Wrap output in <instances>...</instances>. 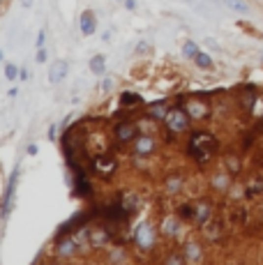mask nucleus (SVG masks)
Returning a JSON list of instances; mask_svg holds the SVG:
<instances>
[{"mask_svg": "<svg viewBox=\"0 0 263 265\" xmlns=\"http://www.w3.org/2000/svg\"><path fill=\"white\" fill-rule=\"evenodd\" d=\"M111 240V233H104L102 228H90V244L92 247H104Z\"/></svg>", "mask_w": 263, "mask_h": 265, "instance_id": "20", "label": "nucleus"}, {"mask_svg": "<svg viewBox=\"0 0 263 265\" xmlns=\"http://www.w3.org/2000/svg\"><path fill=\"white\" fill-rule=\"evenodd\" d=\"M222 228H224V226H222V221H208L201 231H203V235H205L210 242H219V240H222Z\"/></svg>", "mask_w": 263, "mask_h": 265, "instance_id": "16", "label": "nucleus"}, {"mask_svg": "<svg viewBox=\"0 0 263 265\" xmlns=\"http://www.w3.org/2000/svg\"><path fill=\"white\" fill-rule=\"evenodd\" d=\"M28 76H30V74H28V69L21 67V72H19V79H21V81H28Z\"/></svg>", "mask_w": 263, "mask_h": 265, "instance_id": "40", "label": "nucleus"}, {"mask_svg": "<svg viewBox=\"0 0 263 265\" xmlns=\"http://www.w3.org/2000/svg\"><path fill=\"white\" fill-rule=\"evenodd\" d=\"M37 152H39V145L37 143H30L28 148H26V155H30V157H35Z\"/></svg>", "mask_w": 263, "mask_h": 265, "instance_id": "36", "label": "nucleus"}, {"mask_svg": "<svg viewBox=\"0 0 263 265\" xmlns=\"http://www.w3.org/2000/svg\"><path fill=\"white\" fill-rule=\"evenodd\" d=\"M120 203L127 208L129 212H134V210H139V196H136L134 191H125L120 196Z\"/></svg>", "mask_w": 263, "mask_h": 265, "instance_id": "23", "label": "nucleus"}, {"mask_svg": "<svg viewBox=\"0 0 263 265\" xmlns=\"http://www.w3.org/2000/svg\"><path fill=\"white\" fill-rule=\"evenodd\" d=\"M182 228V219L175 214V217H166L164 221H162V233L166 235V238H175V235L180 233Z\"/></svg>", "mask_w": 263, "mask_h": 265, "instance_id": "14", "label": "nucleus"}, {"mask_svg": "<svg viewBox=\"0 0 263 265\" xmlns=\"http://www.w3.org/2000/svg\"><path fill=\"white\" fill-rule=\"evenodd\" d=\"M224 2V7H229L231 12H240V14H247L249 12V5L245 0H222Z\"/></svg>", "mask_w": 263, "mask_h": 265, "instance_id": "24", "label": "nucleus"}, {"mask_svg": "<svg viewBox=\"0 0 263 265\" xmlns=\"http://www.w3.org/2000/svg\"><path fill=\"white\" fill-rule=\"evenodd\" d=\"M157 122L159 120H155V118H150V115H148L146 120L136 122V125H139V132H141V134H152V136H155V132H157Z\"/></svg>", "mask_w": 263, "mask_h": 265, "instance_id": "22", "label": "nucleus"}, {"mask_svg": "<svg viewBox=\"0 0 263 265\" xmlns=\"http://www.w3.org/2000/svg\"><path fill=\"white\" fill-rule=\"evenodd\" d=\"M90 72L95 76H104V72H106V55H102V53L92 55V58H90Z\"/></svg>", "mask_w": 263, "mask_h": 265, "instance_id": "19", "label": "nucleus"}, {"mask_svg": "<svg viewBox=\"0 0 263 265\" xmlns=\"http://www.w3.org/2000/svg\"><path fill=\"white\" fill-rule=\"evenodd\" d=\"M23 7H32V0H21Z\"/></svg>", "mask_w": 263, "mask_h": 265, "instance_id": "43", "label": "nucleus"}, {"mask_svg": "<svg viewBox=\"0 0 263 265\" xmlns=\"http://www.w3.org/2000/svg\"><path fill=\"white\" fill-rule=\"evenodd\" d=\"M113 90V79L111 76H104V79H102V92H111Z\"/></svg>", "mask_w": 263, "mask_h": 265, "instance_id": "34", "label": "nucleus"}, {"mask_svg": "<svg viewBox=\"0 0 263 265\" xmlns=\"http://www.w3.org/2000/svg\"><path fill=\"white\" fill-rule=\"evenodd\" d=\"M233 221H235V224H245V221H247V212H245V210H235V212H233Z\"/></svg>", "mask_w": 263, "mask_h": 265, "instance_id": "33", "label": "nucleus"}, {"mask_svg": "<svg viewBox=\"0 0 263 265\" xmlns=\"http://www.w3.org/2000/svg\"><path fill=\"white\" fill-rule=\"evenodd\" d=\"M182 55H185V58H189V60H194L196 55H199V44H196V42H192V39H187V42L182 44Z\"/></svg>", "mask_w": 263, "mask_h": 265, "instance_id": "26", "label": "nucleus"}, {"mask_svg": "<svg viewBox=\"0 0 263 265\" xmlns=\"http://www.w3.org/2000/svg\"><path fill=\"white\" fill-rule=\"evenodd\" d=\"M21 178V166H16L12 171L7 180V187H5V194H2V221L9 219V214H12V201H14V191H16V182Z\"/></svg>", "mask_w": 263, "mask_h": 265, "instance_id": "4", "label": "nucleus"}, {"mask_svg": "<svg viewBox=\"0 0 263 265\" xmlns=\"http://www.w3.org/2000/svg\"><path fill=\"white\" fill-rule=\"evenodd\" d=\"M44 44H46V30L42 28V30L37 32V42H35V46H37V49H44Z\"/></svg>", "mask_w": 263, "mask_h": 265, "instance_id": "35", "label": "nucleus"}, {"mask_svg": "<svg viewBox=\"0 0 263 265\" xmlns=\"http://www.w3.org/2000/svg\"><path fill=\"white\" fill-rule=\"evenodd\" d=\"M212 219V205L208 201H201V203L196 205V214H194V224L199 228H203L208 221Z\"/></svg>", "mask_w": 263, "mask_h": 265, "instance_id": "13", "label": "nucleus"}, {"mask_svg": "<svg viewBox=\"0 0 263 265\" xmlns=\"http://www.w3.org/2000/svg\"><path fill=\"white\" fill-rule=\"evenodd\" d=\"M205 46H208V49H212V51H219V44H217V42H215L212 37L205 39Z\"/></svg>", "mask_w": 263, "mask_h": 265, "instance_id": "37", "label": "nucleus"}, {"mask_svg": "<svg viewBox=\"0 0 263 265\" xmlns=\"http://www.w3.org/2000/svg\"><path fill=\"white\" fill-rule=\"evenodd\" d=\"M116 157L113 155H97L95 157V168H97V173L102 175H111L113 171H116Z\"/></svg>", "mask_w": 263, "mask_h": 265, "instance_id": "11", "label": "nucleus"}, {"mask_svg": "<svg viewBox=\"0 0 263 265\" xmlns=\"http://www.w3.org/2000/svg\"><path fill=\"white\" fill-rule=\"evenodd\" d=\"M189 122H192V118L185 111V106L178 104L169 111V115H166V120H164V127L169 132V136L173 138V134H185V132H189Z\"/></svg>", "mask_w": 263, "mask_h": 265, "instance_id": "2", "label": "nucleus"}, {"mask_svg": "<svg viewBox=\"0 0 263 265\" xmlns=\"http://www.w3.org/2000/svg\"><path fill=\"white\" fill-rule=\"evenodd\" d=\"M249 191H254V194H263V178H254L252 185H249Z\"/></svg>", "mask_w": 263, "mask_h": 265, "instance_id": "30", "label": "nucleus"}, {"mask_svg": "<svg viewBox=\"0 0 263 265\" xmlns=\"http://www.w3.org/2000/svg\"><path fill=\"white\" fill-rule=\"evenodd\" d=\"M182 106H185V111L189 113L192 120H205V118H210V106L205 104V102H201V99H187Z\"/></svg>", "mask_w": 263, "mask_h": 265, "instance_id": "6", "label": "nucleus"}, {"mask_svg": "<svg viewBox=\"0 0 263 265\" xmlns=\"http://www.w3.org/2000/svg\"><path fill=\"white\" fill-rule=\"evenodd\" d=\"M134 244L139 251H150L152 244H155V228H152L150 221H143L139 224L134 231Z\"/></svg>", "mask_w": 263, "mask_h": 265, "instance_id": "3", "label": "nucleus"}, {"mask_svg": "<svg viewBox=\"0 0 263 265\" xmlns=\"http://www.w3.org/2000/svg\"><path fill=\"white\" fill-rule=\"evenodd\" d=\"M148 115L150 118H155V120L159 122H164L166 120V115H169V111H171V106L166 104V99H159V102H152V104H148Z\"/></svg>", "mask_w": 263, "mask_h": 265, "instance_id": "12", "label": "nucleus"}, {"mask_svg": "<svg viewBox=\"0 0 263 265\" xmlns=\"http://www.w3.org/2000/svg\"><path fill=\"white\" fill-rule=\"evenodd\" d=\"M182 187V178H171V180H166V191L169 194H178Z\"/></svg>", "mask_w": 263, "mask_h": 265, "instance_id": "28", "label": "nucleus"}, {"mask_svg": "<svg viewBox=\"0 0 263 265\" xmlns=\"http://www.w3.org/2000/svg\"><path fill=\"white\" fill-rule=\"evenodd\" d=\"M231 175L229 171H224V173H215L212 175V187L217 191H226L229 187H231Z\"/></svg>", "mask_w": 263, "mask_h": 265, "instance_id": "18", "label": "nucleus"}, {"mask_svg": "<svg viewBox=\"0 0 263 265\" xmlns=\"http://www.w3.org/2000/svg\"><path fill=\"white\" fill-rule=\"evenodd\" d=\"M194 65L199 69H212V58L205 51H199V55L194 58Z\"/></svg>", "mask_w": 263, "mask_h": 265, "instance_id": "25", "label": "nucleus"}, {"mask_svg": "<svg viewBox=\"0 0 263 265\" xmlns=\"http://www.w3.org/2000/svg\"><path fill=\"white\" fill-rule=\"evenodd\" d=\"M67 74H69L67 60H56L51 67H49V81H51L53 85H56V83H62V81L67 79Z\"/></svg>", "mask_w": 263, "mask_h": 265, "instance_id": "10", "label": "nucleus"}, {"mask_svg": "<svg viewBox=\"0 0 263 265\" xmlns=\"http://www.w3.org/2000/svg\"><path fill=\"white\" fill-rule=\"evenodd\" d=\"M164 261H166V263H187L185 254H171V256H166Z\"/></svg>", "mask_w": 263, "mask_h": 265, "instance_id": "32", "label": "nucleus"}, {"mask_svg": "<svg viewBox=\"0 0 263 265\" xmlns=\"http://www.w3.org/2000/svg\"><path fill=\"white\" fill-rule=\"evenodd\" d=\"M19 72H21V69L16 67L14 62H5V79H7V81H16V79H19Z\"/></svg>", "mask_w": 263, "mask_h": 265, "instance_id": "27", "label": "nucleus"}, {"mask_svg": "<svg viewBox=\"0 0 263 265\" xmlns=\"http://www.w3.org/2000/svg\"><path fill=\"white\" fill-rule=\"evenodd\" d=\"M182 254H185V258H187V263H199V261H203V244L187 242L185 247H182Z\"/></svg>", "mask_w": 263, "mask_h": 265, "instance_id": "15", "label": "nucleus"}, {"mask_svg": "<svg viewBox=\"0 0 263 265\" xmlns=\"http://www.w3.org/2000/svg\"><path fill=\"white\" fill-rule=\"evenodd\" d=\"M56 132H58V127L56 125H49V141H56Z\"/></svg>", "mask_w": 263, "mask_h": 265, "instance_id": "39", "label": "nucleus"}, {"mask_svg": "<svg viewBox=\"0 0 263 265\" xmlns=\"http://www.w3.org/2000/svg\"><path fill=\"white\" fill-rule=\"evenodd\" d=\"M141 104H143V97L141 95H136V92L125 90L120 95V106L122 108H136V106H141Z\"/></svg>", "mask_w": 263, "mask_h": 265, "instance_id": "17", "label": "nucleus"}, {"mask_svg": "<svg viewBox=\"0 0 263 265\" xmlns=\"http://www.w3.org/2000/svg\"><path fill=\"white\" fill-rule=\"evenodd\" d=\"M7 97L9 99H16V97H19V90H16V88H12V90L7 92Z\"/></svg>", "mask_w": 263, "mask_h": 265, "instance_id": "41", "label": "nucleus"}, {"mask_svg": "<svg viewBox=\"0 0 263 265\" xmlns=\"http://www.w3.org/2000/svg\"><path fill=\"white\" fill-rule=\"evenodd\" d=\"M175 214H178V217H180L182 221H194L196 205H192V203H182V205H178V210H175Z\"/></svg>", "mask_w": 263, "mask_h": 265, "instance_id": "21", "label": "nucleus"}, {"mask_svg": "<svg viewBox=\"0 0 263 265\" xmlns=\"http://www.w3.org/2000/svg\"><path fill=\"white\" fill-rule=\"evenodd\" d=\"M146 49H148V46H146V42H141V44H139V49H136V51H139V53H143V51H146Z\"/></svg>", "mask_w": 263, "mask_h": 265, "instance_id": "42", "label": "nucleus"}, {"mask_svg": "<svg viewBox=\"0 0 263 265\" xmlns=\"http://www.w3.org/2000/svg\"><path fill=\"white\" fill-rule=\"evenodd\" d=\"M79 26H81V35L90 37L97 32V16L92 9H83L81 12V19H79Z\"/></svg>", "mask_w": 263, "mask_h": 265, "instance_id": "9", "label": "nucleus"}, {"mask_svg": "<svg viewBox=\"0 0 263 265\" xmlns=\"http://www.w3.org/2000/svg\"><path fill=\"white\" fill-rule=\"evenodd\" d=\"M226 171L229 173H240V161L235 157H226Z\"/></svg>", "mask_w": 263, "mask_h": 265, "instance_id": "29", "label": "nucleus"}, {"mask_svg": "<svg viewBox=\"0 0 263 265\" xmlns=\"http://www.w3.org/2000/svg\"><path fill=\"white\" fill-rule=\"evenodd\" d=\"M46 60H49V51H46V49H37V53H35V62H37V65H44Z\"/></svg>", "mask_w": 263, "mask_h": 265, "instance_id": "31", "label": "nucleus"}, {"mask_svg": "<svg viewBox=\"0 0 263 265\" xmlns=\"http://www.w3.org/2000/svg\"><path fill=\"white\" fill-rule=\"evenodd\" d=\"M139 134H141V132H139V125H136V122H129V120L118 122L116 129H113V136H116V141L122 143V145L134 143V138L139 136Z\"/></svg>", "mask_w": 263, "mask_h": 265, "instance_id": "5", "label": "nucleus"}, {"mask_svg": "<svg viewBox=\"0 0 263 265\" xmlns=\"http://www.w3.org/2000/svg\"><path fill=\"white\" fill-rule=\"evenodd\" d=\"M132 145H134V157L136 155L139 157H150L152 152H155V138H152V134H139Z\"/></svg>", "mask_w": 263, "mask_h": 265, "instance_id": "8", "label": "nucleus"}, {"mask_svg": "<svg viewBox=\"0 0 263 265\" xmlns=\"http://www.w3.org/2000/svg\"><path fill=\"white\" fill-rule=\"evenodd\" d=\"M122 5H125V9L134 12V9H136V0H122Z\"/></svg>", "mask_w": 263, "mask_h": 265, "instance_id": "38", "label": "nucleus"}, {"mask_svg": "<svg viewBox=\"0 0 263 265\" xmlns=\"http://www.w3.org/2000/svg\"><path fill=\"white\" fill-rule=\"evenodd\" d=\"M217 150V141L212 136L210 132H194L189 136V143H187V152L189 157L196 159L199 164H208L210 157L215 155Z\"/></svg>", "mask_w": 263, "mask_h": 265, "instance_id": "1", "label": "nucleus"}, {"mask_svg": "<svg viewBox=\"0 0 263 265\" xmlns=\"http://www.w3.org/2000/svg\"><path fill=\"white\" fill-rule=\"evenodd\" d=\"M76 251H79V240H76V235H62V238H58V244H56V254H58L60 258L74 256Z\"/></svg>", "mask_w": 263, "mask_h": 265, "instance_id": "7", "label": "nucleus"}]
</instances>
